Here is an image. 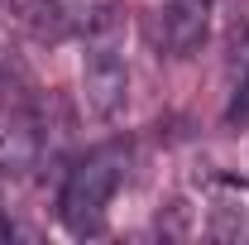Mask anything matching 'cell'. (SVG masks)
Returning a JSON list of instances; mask_svg holds the SVG:
<instances>
[{
    "label": "cell",
    "mask_w": 249,
    "mask_h": 245,
    "mask_svg": "<svg viewBox=\"0 0 249 245\" xmlns=\"http://www.w3.org/2000/svg\"><path fill=\"white\" fill-rule=\"evenodd\" d=\"M211 34V0H158L154 43L173 58H192Z\"/></svg>",
    "instance_id": "obj_4"
},
{
    "label": "cell",
    "mask_w": 249,
    "mask_h": 245,
    "mask_svg": "<svg viewBox=\"0 0 249 245\" xmlns=\"http://www.w3.org/2000/svg\"><path fill=\"white\" fill-rule=\"evenodd\" d=\"M225 125H249V24H235L225 58Z\"/></svg>",
    "instance_id": "obj_6"
},
{
    "label": "cell",
    "mask_w": 249,
    "mask_h": 245,
    "mask_svg": "<svg viewBox=\"0 0 249 245\" xmlns=\"http://www.w3.org/2000/svg\"><path fill=\"white\" fill-rule=\"evenodd\" d=\"M15 20L38 43H62V39H87L96 24H106L110 5L106 0H15Z\"/></svg>",
    "instance_id": "obj_3"
},
{
    "label": "cell",
    "mask_w": 249,
    "mask_h": 245,
    "mask_svg": "<svg viewBox=\"0 0 249 245\" xmlns=\"http://www.w3.org/2000/svg\"><path fill=\"white\" fill-rule=\"evenodd\" d=\"M82 96H87V111H91L96 121L120 116L124 101H129V62H124L120 39H115V15L87 34V58H82Z\"/></svg>",
    "instance_id": "obj_2"
},
{
    "label": "cell",
    "mask_w": 249,
    "mask_h": 245,
    "mask_svg": "<svg viewBox=\"0 0 249 245\" xmlns=\"http://www.w3.org/2000/svg\"><path fill=\"white\" fill-rule=\"evenodd\" d=\"M43 154V135H38V121L34 116H0V173H24L38 163Z\"/></svg>",
    "instance_id": "obj_5"
},
{
    "label": "cell",
    "mask_w": 249,
    "mask_h": 245,
    "mask_svg": "<svg viewBox=\"0 0 249 245\" xmlns=\"http://www.w3.org/2000/svg\"><path fill=\"white\" fill-rule=\"evenodd\" d=\"M124 168H129L124 144H101L67 168L62 192H58V216L72 236H101L106 231V212H110L115 187L124 183Z\"/></svg>",
    "instance_id": "obj_1"
}]
</instances>
